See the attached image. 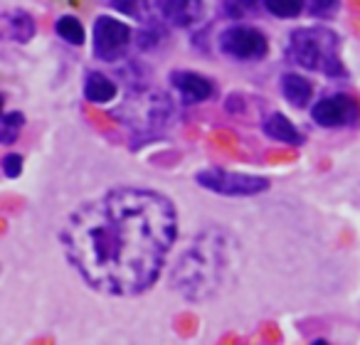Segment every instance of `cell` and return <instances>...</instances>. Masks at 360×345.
I'll use <instances>...</instances> for the list:
<instances>
[{
	"instance_id": "obj_5",
	"label": "cell",
	"mask_w": 360,
	"mask_h": 345,
	"mask_svg": "<svg viewBox=\"0 0 360 345\" xmlns=\"http://www.w3.org/2000/svg\"><path fill=\"white\" fill-rule=\"evenodd\" d=\"M220 50L225 55L235 57V60L242 62H252V60H262L269 50V42L262 35L259 30L247 25H235L227 27L220 35Z\"/></svg>"
},
{
	"instance_id": "obj_11",
	"label": "cell",
	"mask_w": 360,
	"mask_h": 345,
	"mask_svg": "<svg viewBox=\"0 0 360 345\" xmlns=\"http://www.w3.org/2000/svg\"><path fill=\"white\" fill-rule=\"evenodd\" d=\"M281 94H284V99L289 101L291 106L304 109V106H309L311 96H314V86H311V82L306 79V77L294 72V74L281 77Z\"/></svg>"
},
{
	"instance_id": "obj_7",
	"label": "cell",
	"mask_w": 360,
	"mask_h": 345,
	"mask_svg": "<svg viewBox=\"0 0 360 345\" xmlns=\"http://www.w3.org/2000/svg\"><path fill=\"white\" fill-rule=\"evenodd\" d=\"M311 119L326 129H338V126H353L360 119V101L348 94L323 96L316 101L311 109Z\"/></svg>"
},
{
	"instance_id": "obj_6",
	"label": "cell",
	"mask_w": 360,
	"mask_h": 345,
	"mask_svg": "<svg viewBox=\"0 0 360 345\" xmlns=\"http://www.w3.org/2000/svg\"><path fill=\"white\" fill-rule=\"evenodd\" d=\"M131 42V27L116 18L101 15L94 22V55L101 62H116Z\"/></svg>"
},
{
	"instance_id": "obj_21",
	"label": "cell",
	"mask_w": 360,
	"mask_h": 345,
	"mask_svg": "<svg viewBox=\"0 0 360 345\" xmlns=\"http://www.w3.org/2000/svg\"><path fill=\"white\" fill-rule=\"evenodd\" d=\"M3 168H6L8 178H18L22 170V158L18 153H8L6 158H3Z\"/></svg>"
},
{
	"instance_id": "obj_15",
	"label": "cell",
	"mask_w": 360,
	"mask_h": 345,
	"mask_svg": "<svg viewBox=\"0 0 360 345\" xmlns=\"http://www.w3.org/2000/svg\"><path fill=\"white\" fill-rule=\"evenodd\" d=\"M264 8L274 18L291 20V18L301 15V11H304V0H264Z\"/></svg>"
},
{
	"instance_id": "obj_2",
	"label": "cell",
	"mask_w": 360,
	"mask_h": 345,
	"mask_svg": "<svg viewBox=\"0 0 360 345\" xmlns=\"http://www.w3.org/2000/svg\"><path fill=\"white\" fill-rule=\"evenodd\" d=\"M232 266V245L225 232H202L173 271L175 291L191 301H205L220 291Z\"/></svg>"
},
{
	"instance_id": "obj_8",
	"label": "cell",
	"mask_w": 360,
	"mask_h": 345,
	"mask_svg": "<svg viewBox=\"0 0 360 345\" xmlns=\"http://www.w3.org/2000/svg\"><path fill=\"white\" fill-rule=\"evenodd\" d=\"M160 15L173 27H193L205 15L202 0H155Z\"/></svg>"
},
{
	"instance_id": "obj_14",
	"label": "cell",
	"mask_w": 360,
	"mask_h": 345,
	"mask_svg": "<svg viewBox=\"0 0 360 345\" xmlns=\"http://www.w3.org/2000/svg\"><path fill=\"white\" fill-rule=\"evenodd\" d=\"M22 126H25V116H22L20 111H8V114H3V121H0V141H3V145L15 143Z\"/></svg>"
},
{
	"instance_id": "obj_19",
	"label": "cell",
	"mask_w": 360,
	"mask_h": 345,
	"mask_svg": "<svg viewBox=\"0 0 360 345\" xmlns=\"http://www.w3.org/2000/svg\"><path fill=\"white\" fill-rule=\"evenodd\" d=\"M257 8V0H225V15L227 18H247Z\"/></svg>"
},
{
	"instance_id": "obj_3",
	"label": "cell",
	"mask_w": 360,
	"mask_h": 345,
	"mask_svg": "<svg viewBox=\"0 0 360 345\" xmlns=\"http://www.w3.org/2000/svg\"><path fill=\"white\" fill-rule=\"evenodd\" d=\"M291 60L304 70L323 72L328 77H345L338 55V37L326 27H299L289 35Z\"/></svg>"
},
{
	"instance_id": "obj_4",
	"label": "cell",
	"mask_w": 360,
	"mask_h": 345,
	"mask_svg": "<svg viewBox=\"0 0 360 345\" xmlns=\"http://www.w3.org/2000/svg\"><path fill=\"white\" fill-rule=\"evenodd\" d=\"M195 183L205 190L227 197H250L269 190V181L262 176H247V173H232L222 168H205L195 176Z\"/></svg>"
},
{
	"instance_id": "obj_18",
	"label": "cell",
	"mask_w": 360,
	"mask_h": 345,
	"mask_svg": "<svg viewBox=\"0 0 360 345\" xmlns=\"http://www.w3.org/2000/svg\"><path fill=\"white\" fill-rule=\"evenodd\" d=\"M163 40H165V30L160 25H148L146 30L139 32V37H136L141 50H155Z\"/></svg>"
},
{
	"instance_id": "obj_10",
	"label": "cell",
	"mask_w": 360,
	"mask_h": 345,
	"mask_svg": "<svg viewBox=\"0 0 360 345\" xmlns=\"http://www.w3.org/2000/svg\"><path fill=\"white\" fill-rule=\"evenodd\" d=\"M262 129H264V134L269 136V138L279 141V143H286V145H301L304 143L301 131L296 129V126L291 124L284 114H269L264 119V126H262Z\"/></svg>"
},
{
	"instance_id": "obj_20",
	"label": "cell",
	"mask_w": 360,
	"mask_h": 345,
	"mask_svg": "<svg viewBox=\"0 0 360 345\" xmlns=\"http://www.w3.org/2000/svg\"><path fill=\"white\" fill-rule=\"evenodd\" d=\"M338 8V0H311V13L316 18H330Z\"/></svg>"
},
{
	"instance_id": "obj_9",
	"label": "cell",
	"mask_w": 360,
	"mask_h": 345,
	"mask_svg": "<svg viewBox=\"0 0 360 345\" xmlns=\"http://www.w3.org/2000/svg\"><path fill=\"white\" fill-rule=\"evenodd\" d=\"M170 84H173V89H178V94L188 104H200V101H207L215 94V84L210 79H205L202 74H195V72H173L170 74Z\"/></svg>"
},
{
	"instance_id": "obj_22",
	"label": "cell",
	"mask_w": 360,
	"mask_h": 345,
	"mask_svg": "<svg viewBox=\"0 0 360 345\" xmlns=\"http://www.w3.org/2000/svg\"><path fill=\"white\" fill-rule=\"evenodd\" d=\"M353 8H360V0H353Z\"/></svg>"
},
{
	"instance_id": "obj_1",
	"label": "cell",
	"mask_w": 360,
	"mask_h": 345,
	"mask_svg": "<svg viewBox=\"0 0 360 345\" xmlns=\"http://www.w3.org/2000/svg\"><path fill=\"white\" fill-rule=\"evenodd\" d=\"M178 237V212L146 188H114L77 207L62 230L72 269L106 296H139L158 281Z\"/></svg>"
},
{
	"instance_id": "obj_16",
	"label": "cell",
	"mask_w": 360,
	"mask_h": 345,
	"mask_svg": "<svg viewBox=\"0 0 360 345\" xmlns=\"http://www.w3.org/2000/svg\"><path fill=\"white\" fill-rule=\"evenodd\" d=\"M57 35L70 42V45H82L84 42V27L75 15H65L57 20Z\"/></svg>"
},
{
	"instance_id": "obj_13",
	"label": "cell",
	"mask_w": 360,
	"mask_h": 345,
	"mask_svg": "<svg viewBox=\"0 0 360 345\" xmlns=\"http://www.w3.org/2000/svg\"><path fill=\"white\" fill-rule=\"evenodd\" d=\"M84 96L91 104H109L111 99H116V84L109 77L99 74V72H91L84 82Z\"/></svg>"
},
{
	"instance_id": "obj_17",
	"label": "cell",
	"mask_w": 360,
	"mask_h": 345,
	"mask_svg": "<svg viewBox=\"0 0 360 345\" xmlns=\"http://www.w3.org/2000/svg\"><path fill=\"white\" fill-rule=\"evenodd\" d=\"M109 6L129 18H143L148 11V0H109Z\"/></svg>"
},
{
	"instance_id": "obj_12",
	"label": "cell",
	"mask_w": 360,
	"mask_h": 345,
	"mask_svg": "<svg viewBox=\"0 0 360 345\" xmlns=\"http://www.w3.org/2000/svg\"><path fill=\"white\" fill-rule=\"evenodd\" d=\"M3 27H6V35L15 42H30L32 35H35V20L22 11L6 13L3 15Z\"/></svg>"
}]
</instances>
